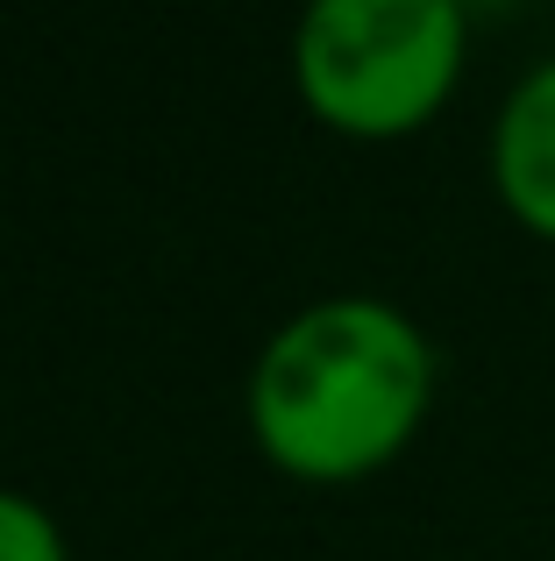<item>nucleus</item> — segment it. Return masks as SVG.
<instances>
[{"label": "nucleus", "instance_id": "f257e3e1", "mask_svg": "<svg viewBox=\"0 0 555 561\" xmlns=\"http://www.w3.org/2000/svg\"><path fill=\"white\" fill-rule=\"evenodd\" d=\"M434 398V348L392 299L306 306L264 342L250 377V426L278 469L349 483L385 469L420 434Z\"/></svg>", "mask_w": 555, "mask_h": 561}, {"label": "nucleus", "instance_id": "7ed1b4c3", "mask_svg": "<svg viewBox=\"0 0 555 561\" xmlns=\"http://www.w3.org/2000/svg\"><path fill=\"white\" fill-rule=\"evenodd\" d=\"M491 185L520 228L555 242V57L506 93L491 122Z\"/></svg>", "mask_w": 555, "mask_h": 561}, {"label": "nucleus", "instance_id": "f03ea898", "mask_svg": "<svg viewBox=\"0 0 555 561\" xmlns=\"http://www.w3.org/2000/svg\"><path fill=\"white\" fill-rule=\"evenodd\" d=\"M471 22L456 0H314L292 36L306 107L342 136H406L463 79Z\"/></svg>", "mask_w": 555, "mask_h": 561}, {"label": "nucleus", "instance_id": "20e7f679", "mask_svg": "<svg viewBox=\"0 0 555 561\" xmlns=\"http://www.w3.org/2000/svg\"><path fill=\"white\" fill-rule=\"evenodd\" d=\"M0 561H65L57 519L22 491H0Z\"/></svg>", "mask_w": 555, "mask_h": 561}]
</instances>
